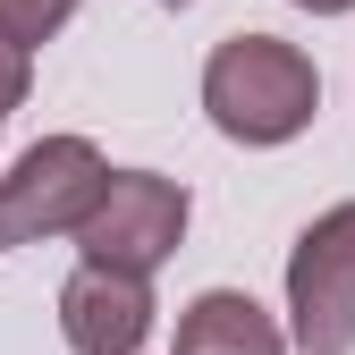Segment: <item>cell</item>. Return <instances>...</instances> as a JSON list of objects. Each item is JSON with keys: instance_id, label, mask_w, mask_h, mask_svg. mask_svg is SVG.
I'll return each instance as SVG.
<instances>
[{"instance_id": "cell-1", "label": "cell", "mask_w": 355, "mask_h": 355, "mask_svg": "<svg viewBox=\"0 0 355 355\" xmlns=\"http://www.w3.org/2000/svg\"><path fill=\"white\" fill-rule=\"evenodd\" d=\"M203 110L229 144H296L322 110V68L279 34H229L203 60Z\"/></svg>"}, {"instance_id": "cell-6", "label": "cell", "mask_w": 355, "mask_h": 355, "mask_svg": "<svg viewBox=\"0 0 355 355\" xmlns=\"http://www.w3.org/2000/svg\"><path fill=\"white\" fill-rule=\"evenodd\" d=\"M178 355H288V322L262 313L245 288H203L178 313Z\"/></svg>"}, {"instance_id": "cell-10", "label": "cell", "mask_w": 355, "mask_h": 355, "mask_svg": "<svg viewBox=\"0 0 355 355\" xmlns=\"http://www.w3.org/2000/svg\"><path fill=\"white\" fill-rule=\"evenodd\" d=\"M161 9H195V0H161Z\"/></svg>"}, {"instance_id": "cell-2", "label": "cell", "mask_w": 355, "mask_h": 355, "mask_svg": "<svg viewBox=\"0 0 355 355\" xmlns=\"http://www.w3.org/2000/svg\"><path fill=\"white\" fill-rule=\"evenodd\" d=\"M187 211L195 203H187L178 178H161V169H110L94 211L76 220V245H85V262H102V271L153 279L178 254V237H187Z\"/></svg>"}, {"instance_id": "cell-9", "label": "cell", "mask_w": 355, "mask_h": 355, "mask_svg": "<svg viewBox=\"0 0 355 355\" xmlns=\"http://www.w3.org/2000/svg\"><path fill=\"white\" fill-rule=\"evenodd\" d=\"M296 9H313V17H347L355 0H296Z\"/></svg>"}, {"instance_id": "cell-5", "label": "cell", "mask_w": 355, "mask_h": 355, "mask_svg": "<svg viewBox=\"0 0 355 355\" xmlns=\"http://www.w3.org/2000/svg\"><path fill=\"white\" fill-rule=\"evenodd\" d=\"M153 313H161L153 279H136V271L76 262L60 279V338H68V355H144Z\"/></svg>"}, {"instance_id": "cell-8", "label": "cell", "mask_w": 355, "mask_h": 355, "mask_svg": "<svg viewBox=\"0 0 355 355\" xmlns=\"http://www.w3.org/2000/svg\"><path fill=\"white\" fill-rule=\"evenodd\" d=\"M26 85H34V51H26V42H9V34H0V119H9V110L26 102Z\"/></svg>"}, {"instance_id": "cell-3", "label": "cell", "mask_w": 355, "mask_h": 355, "mask_svg": "<svg viewBox=\"0 0 355 355\" xmlns=\"http://www.w3.org/2000/svg\"><path fill=\"white\" fill-rule=\"evenodd\" d=\"M102 144L94 136H42L9 161L0 178V245H42V237H76V220L102 195Z\"/></svg>"}, {"instance_id": "cell-4", "label": "cell", "mask_w": 355, "mask_h": 355, "mask_svg": "<svg viewBox=\"0 0 355 355\" xmlns=\"http://www.w3.org/2000/svg\"><path fill=\"white\" fill-rule=\"evenodd\" d=\"M288 347L355 355V195L288 245Z\"/></svg>"}, {"instance_id": "cell-7", "label": "cell", "mask_w": 355, "mask_h": 355, "mask_svg": "<svg viewBox=\"0 0 355 355\" xmlns=\"http://www.w3.org/2000/svg\"><path fill=\"white\" fill-rule=\"evenodd\" d=\"M68 17H76V0H0V34L26 42V51H34V42H51Z\"/></svg>"}]
</instances>
